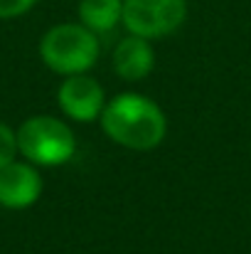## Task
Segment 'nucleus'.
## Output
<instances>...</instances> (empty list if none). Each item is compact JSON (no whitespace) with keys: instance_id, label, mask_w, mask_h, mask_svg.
<instances>
[{"instance_id":"f257e3e1","label":"nucleus","mask_w":251,"mask_h":254,"mask_svg":"<svg viewBox=\"0 0 251 254\" xmlns=\"http://www.w3.org/2000/svg\"><path fill=\"white\" fill-rule=\"evenodd\" d=\"M101 131L128 151H153L165 141L167 116L148 96L123 91L106 101L101 111Z\"/></svg>"},{"instance_id":"f03ea898","label":"nucleus","mask_w":251,"mask_h":254,"mask_svg":"<svg viewBox=\"0 0 251 254\" xmlns=\"http://www.w3.org/2000/svg\"><path fill=\"white\" fill-rule=\"evenodd\" d=\"M99 35L82 22H59L40 40V57L45 67L59 77L84 74L99 62Z\"/></svg>"},{"instance_id":"7ed1b4c3","label":"nucleus","mask_w":251,"mask_h":254,"mask_svg":"<svg viewBox=\"0 0 251 254\" xmlns=\"http://www.w3.org/2000/svg\"><path fill=\"white\" fill-rule=\"evenodd\" d=\"M17 148L25 161L37 168H57L74 158L77 138L67 121L37 114L20 124L17 128Z\"/></svg>"},{"instance_id":"20e7f679","label":"nucleus","mask_w":251,"mask_h":254,"mask_svg":"<svg viewBox=\"0 0 251 254\" xmlns=\"http://www.w3.org/2000/svg\"><path fill=\"white\" fill-rule=\"evenodd\" d=\"M187 17V0H123L121 25L128 35L146 40H163L182 27Z\"/></svg>"},{"instance_id":"39448f33","label":"nucleus","mask_w":251,"mask_h":254,"mask_svg":"<svg viewBox=\"0 0 251 254\" xmlns=\"http://www.w3.org/2000/svg\"><path fill=\"white\" fill-rule=\"evenodd\" d=\"M106 91L99 79H94L89 72L62 77V84L57 89V104L62 114L77 124H91L101 119V111L106 106Z\"/></svg>"},{"instance_id":"423d86ee","label":"nucleus","mask_w":251,"mask_h":254,"mask_svg":"<svg viewBox=\"0 0 251 254\" xmlns=\"http://www.w3.org/2000/svg\"><path fill=\"white\" fill-rule=\"evenodd\" d=\"M45 190V180L30 161H12L0 170V205L7 210L32 207Z\"/></svg>"},{"instance_id":"0eeeda50","label":"nucleus","mask_w":251,"mask_h":254,"mask_svg":"<svg viewBox=\"0 0 251 254\" xmlns=\"http://www.w3.org/2000/svg\"><path fill=\"white\" fill-rule=\"evenodd\" d=\"M155 67V50L151 40L138 35H126L113 50V69L126 82L146 79Z\"/></svg>"},{"instance_id":"6e6552de","label":"nucleus","mask_w":251,"mask_h":254,"mask_svg":"<svg viewBox=\"0 0 251 254\" xmlns=\"http://www.w3.org/2000/svg\"><path fill=\"white\" fill-rule=\"evenodd\" d=\"M123 20V0H79V22L96 35L111 32Z\"/></svg>"},{"instance_id":"1a4fd4ad","label":"nucleus","mask_w":251,"mask_h":254,"mask_svg":"<svg viewBox=\"0 0 251 254\" xmlns=\"http://www.w3.org/2000/svg\"><path fill=\"white\" fill-rule=\"evenodd\" d=\"M17 156H20L17 131L0 121V170L5 168V166H10L12 161H17Z\"/></svg>"},{"instance_id":"9d476101","label":"nucleus","mask_w":251,"mask_h":254,"mask_svg":"<svg viewBox=\"0 0 251 254\" xmlns=\"http://www.w3.org/2000/svg\"><path fill=\"white\" fill-rule=\"evenodd\" d=\"M37 0H0V20H12L35 7Z\"/></svg>"}]
</instances>
